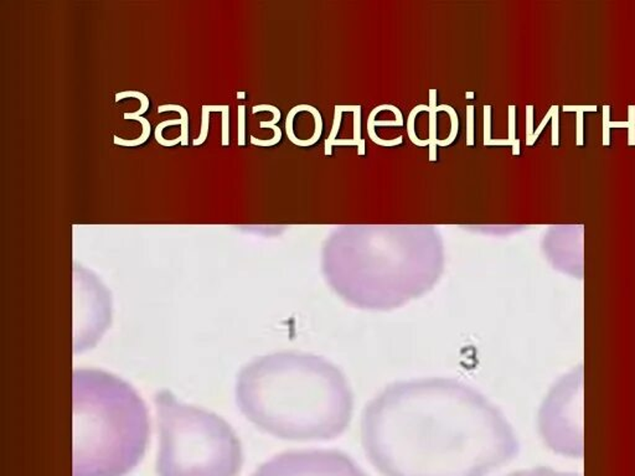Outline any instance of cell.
I'll return each instance as SVG.
<instances>
[{
  "mask_svg": "<svg viewBox=\"0 0 635 476\" xmlns=\"http://www.w3.org/2000/svg\"><path fill=\"white\" fill-rule=\"evenodd\" d=\"M362 440L383 476H487L519 452L498 407L453 378L387 386L367 403Z\"/></svg>",
  "mask_w": 635,
  "mask_h": 476,
  "instance_id": "6da1fadb",
  "label": "cell"
},
{
  "mask_svg": "<svg viewBox=\"0 0 635 476\" xmlns=\"http://www.w3.org/2000/svg\"><path fill=\"white\" fill-rule=\"evenodd\" d=\"M236 401L248 421L276 438L325 442L345 432L354 394L345 375L320 356L285 351L238 373Z\"/></svg>",
  "mask_w": 635,
  "mask_h": 476,
  "instance_id": "7a4b0ae2",
  "label": "cell"
},
{
  "mask_svg": "<svg viewBox=\"0 0 635 476\" xmlns=\"http://www.w3.org/2000/svg\"><path fill=\"white\" fill-rule=\"evenodd\" d=\"M72 405V476H126L138 466L148 444V411L129 383L101 370H75Z\"/></svg>",
  "mask_w": 635,
  "mask_h": 476,
  "instance_id": "3957f363",
  "label": "cell"
},
{
  "mask_svg": "<svg viewBox=\"0 0 635 476\" xmlns=\"http://www.w3.org/2000/svg\"><path fill=\"white\" fill-rule=\"evenodd\" d=\"M159 423V476H237L243 463L240 440L213 412L183 403L169 391L155 394Z\"/></svg>",
  "mask_w": 635,
  "mask_h": 476,
  "instance_id": "277c9868",
  "label": "cell"
},
{
  "mask_svg": "<svg viewBox=\"0 0 635 476\" xmlns=\"http://www.w3.org/2000/svg\"><path fill=\"white\" fill-rule=\"evenodd\" d=\"M436 268V252L429 247H407L375 257L359 245H344L330 261V278L351 305L385 312L423 294Z\"/></svg>",
  "mask_w": 635,
  "mask_h": 476,
  "instance_id": "5b68a950",
  "label": "cell"
},
{
  "mask_svg": "<svg viewBox=\"0 0 635 476\" xmlns=\"http://www.w3.org/2000/svg\"><path fill=\"white\" fill-rule=\"evenodd\" d=\"M251 476H367V474L343 452L308 449L276 455Z\"/></svg>",
  "mask_w": 635,
  "mask_h": 476,
  "instance_id": "8992f818",
  "label": "cell"
},
{
  "mask_svg": "<svg viewBox=\"0 0 635 476\" xmlns=\"http://www.w3.org/2000/svg\"><path fill=\"white\" fill-rule=\"evenodd\" d=\"M629 121L628 122H611L609 121V113H611V107L609 106H603V145L608 147L611 144L609 139V129L611 128H627L629 129V137H628V144L630 147L635 145V106H629Z\"/></svg>",
  "mask_w": 635,
  "mask_h": 476,
  "instance_id": "52a82bcc",
  "label": "cell"
},
{
  "mask_svg": "<svg viewBox=\"0 0 635 476\" xmlns=\"http://www.w3.org/2000/svg\"><path fill=\"white\" fill-rule=\"evenodd\" d=\"M381 110H392L394 115H396V122L400 124V127L404 126V117H402V113L401 110L394 107L392 104H381L378 106L376 108H373V112L369 115V120H367V133H369V137L373 140V143H376L378 145H383V147H394V145H399L404 140V137L396 138V139H380V138L376 136L375 133V117L378 115V112Z\"/></svg>",
  "mask_w": 635,
  "mask_h": 476,
  "instance_id": "ba28073f",
  "label": "cell"
},
{
  "mask_svg": "<svg viewBox=\"0 0 635 476\" xmlns=\"http://www.w3.org/2000/svg\"><path fill=\"white\" fill-rule=\"evenodd\" d=\"M437 89H429V161L437 160Z\"/></svg>",
  "mask_w": 635,
  "mask_h": 476,
  "instance_id": "9c48e42d",
  "label": "cell"
},
{
  "mask_svg": "<svg viewBox=\"0 0 635 476\" xmlns=\"http://www.w3.org/2000/svg\"><path fill=\"white\" fill-rule=\"evenodd\" d=\"M128 97H136V99L141 101V108L137 112L134 113H124V120H134L137 117H142V115H144L147 110L149 108V99L145 94H142V92H136V91H126V92H121V94H115V102H120L122 99H128Z\"/></svg>",
  "mask_w": 635,
  "mask_h": 476,
  "instance_id": "30bf717a",
  "label": "cell"
},
{
  "mask_svg": "<svg viewBox=\"0 0 635 476\" xmlns=\"http://www.w3.org/2000/svg\"><path fill=\"white\" fill-rule=\"evenodd\" d=\"M423 110L429 112L431 108H429V106H426V104H418V106H416V107L411 110L410 115H408V122H407V131H408L410 140H411L413 144L418 145V147H427V145H429V140H428V139L421 140V139L417 138L416 133H415V118H416V115H418L420 112H423Z\"/></svg>",
  "mask_w": 635,
  "mask_h": 476,
  "instance_id": "8fae6325",
  "label": "cell"
},
{
  "mask_svg": "<svg viewBox=\"0 0 635 476\" xmlns=\"http://www.w3.org/2000/svg\"><path fill=\"white\" fill-rule=\"evenodd\" d=\"M439 110H445L448 112L449 117H450V122H452V131H450V134L447 139H442V140H437V145H441V147H448L449 144L455 142V138L458 136V127H459V123H458V115H457V112H455L453 107H450L448 104H441V106H437V112Z\"/></svg>",
  "mask_w": 635,
  "mask_h": 476,
  "instance_id": "7c38bea8",
  "label": "cell"
},
{
  "mask_svg": "<svg viewBox=\"0 0 635 476\" xmlns=\"http://www.w3.org/2000/svg\"><path fill=\"white\" fill-rule=\"evenodd\" d=\"M133 121H138L142 123V136L138 138V139H133V140H128V139H121V138H118L117 137V136H115V137H113L115 144H117V145H123V147H138V145H141V144H143V143L145 142L147 139H149V137H150V123H149V121H147V120H145V118H143V117H137V118H134Z\"/></svg>",
  "mask_w": 635,
  "mask_h": 476,
  "instance_id": "4fadbf2b",
  "label": "cell"
},
{
  "mask_svg": "<svg viewBox=\"0 0 635 476\" xmlns=\"http://www.w3.org/2000/svg\"><path fill=\"white\" fill-rule=\"evenodd\" d=\"M210 112L222 113V145H230V107L229 106H208Z\"/></svg>",
  "mask_w": 635,
  "mask_h": 476,
  "instance_id": "5bb4252c",
  "label": "cell"
},
{
  "mask_svg": "<svg viewBox=\"0 0 635 476\" xmlns=\"http://www.w3.org/2000/svg\"><path fill=\"white\" fill-rule=\"evenodd\" d=\"M341 112H354V137L356 142H362V106H340Z\"/></svg>",
  "mask_w": 635,
  "mask_h": 476,
  "instance_id": "9a60e30c",
  "label": "cell"
},
{
  "mask_svg": "<svg viewBox=\"0 0 635 476\" xmlns=\"http://www.w3.org/2000/svg\"><path fill=\"white\" fill-rule=\"evenodd\" d=\"M303 106V110H308L312 113L313 117H314V121H315V131H314V136H313L311 139H307V147H311L313 144L319 140V138L322 136V131H323V118L322 115L319 113V110L317 108H314L312 106L309 104H301Z\"/></svg>",
  "mask_w": 635,
  "mask_h": 476,
  "instance_id": "2e32d148",
  "label": "cell"
},
{
  "mask_svg": "<svg viewBox=\"0 0 635 476\" xmlns=\"http://www.w3.org/2000/svg\"><path fill=\"white\" fill-rule=\"evenodd\" d=\"M341 115H343V112L340 110V106H335L333 129L330 131V136H329L328 139L325 140V155H331V153H333L331 149H333L334 142L336 140L335 138H336L338 133H339L340 124H341Z\"/></svg>",
  "mask_w": 635,
  "mask_h": 476,
  "instance_id": "e0dca14e",
  "label": "cell"
},
{
  "mask_svg": "<svg viewBox=\"0 0 635 476\" xmlns=\"http://www.w3.org/2000/svg\"><path fill=\"white\" fill-rule=\"evenodd\" d=\"M261 110H269L273 113L274 117L272 121L269 122H261L259 123V127L261 128H271V127L276 126L280 120V112L277 107L274 106H271V104H259V106H255L252 108V113H257V112H261Z\"/></svg>",
  "mask_w": 635,
  "mask_h": 476,
  "instance_id": "ac0fdd59",
  "label": "cell"
},
{
  "mask_svg": "<svg viewBox=\"0 0 635 476\" xmlns=\"http://www.w3.org/2000/svg\"><path fill=\"white\" fill-rule=\"evenodd\" d=\"M237 115H238V118H237V123H238V129H237V134H238V139H237V143L238 145L242 147L245 145L246 143V107L245 106H238L237 108Z\"/></svg>",
  "mask_w": 635,
  "mask_h": 476,
  "instance_id": "d6986e66",
  "label": "cell"
},
{
  "mask_svg": "<svg viewBox=\"0 0 635 476\" xmlns=\"http://www.w3.org/2000/svg\"><path fill=\"white\" fill-rule=\"evenodd\" d=\"M509 139L513 143V155L520 154V140L515 138V106H509Z\"/></svg>",
  "mask_w": 635,
  "mask_h": 476,
  "instance_id": "ffe728a7",
  "label": "cell"
},
{
  "mask_svg": "<svg viewBox=\"0 0 635 476\" xmlns=\"http://www.w3.org/2000/svg\"><path fill=\"white\" fill-rule=\"evenodd\" d=\"M508 476H577L575 474L559 473V471L550 470V469H532V470L518 471Z\"/></svg>",
  "mask_w": 635,
  "mask_h": 476,
  "instance_id": "44dd1931",
  "label": "cell"
},
{
  "mask_svg": "<svg viewBox=\"0 0 635 476\" xmlns=\"http://www.w3.org/2000/svg\"><path fill=\"white\" fill-rule=\"evenodd\" d=\"M210 110H208V106H203V122H201V131H200V136L197 139L194 140V145L197 147V145H201L206 139H208V126H210Z\"/></svg>",
  "mask_w": 635,
  "mask_h": 476,
  "instance_id": "7402d4cb",
  "label": "cell"
},
{
  "mask_svg": "<svg viewBox=\"0 0 635 476\" xmlns=\"http://www.w3.org/2000/svg\"><path fill=\"white\" fill-rule=\"evenodd\" d=\"M466 145H474V107L466 106Z\"/></svg>",
  "mask_w": 635,
  "mask_h": 476,
  "instance_id": "603a6c76",
  "label": "cell"
},
{
  "mask_svg": "<svg viewBox=\"0 0 635 476\" xmlns=\"http://www.w3.org/2000/svg\"><path fill=\"white\" fill-rule=\"evenodd\" d=\"M534 107L532 106H526V145L531 147L534 145L532 138H534Z\"/></svg>",
  "mask_w": 635,
  "mask_h": 476,
  "instance_id": "cb8c5ba5",
  "label": "cell"
},
{
  "mask_svg": "<svg viewBox=\"0 0 635 476\" xmlns=\"http://www.w3.org/2000/svg\"><path fill=\"white\" fill-rule=\"evenodd\" d=\"M274 131V137L272 139H269V140H261V139H257V138L251 137V143L253 145H259V147H272V145H276L277 143H280V139H282V131L280 128H278L277 126L271 127Z\"/></svg>",
  "mask_w": 635,
  "mask_h": 476,
  "instance_id": "d4e9b609",
  "label": "cell"
},
{
  "mask_svg": "<svg viewBox=\"0 0 635 476\" xmlns=\"http://www.w3.org/2000/svg\"><path fill=\"white\" fill-rule=\"evenodd\" d=\"M490 128H492V108H490V106H484V144L492 140Z\"/></svg>",
  "mask_w": 635,
  "mask_h": 476,
  "instance_id": "484cf974",
  "label": "cell"
},
{
  "mask_svg": "<svg viewBox=\"0 0 635 476\" xmlns=\"http://www.w3.org/2000/svg\"><path fill=\"white\" fill-rule=\"evenodd\" d=\"M552 147L559 145V106H552Z\"/></svg>",
  "mask_w": 635,
  "mask_h": 476,
  "instance_id": "4316f807",
  "label": "cell"
},
{
  "mask_svg": "<svg viewBox=\"0 0 635 476\" xmlns=\"http://www.w3.org/2000/svg\"><path fill=\"white\" fill-rule=\"evenodd\" d=\"M576 117H577V126H576L577 136H576V143H577L578 147H580V145H583V112H577V113H576Z\"/></svg>",
  "mask_w": 635,
  "mask_h": 476,
  "instance_id": "83f0119b",
  "label": "cell"
},
{
  "mask_svg": "<svg viewBox=\"0 0 635 476\" xmlns=\"http://www.w3.org/2000/svg\"><path fill=\"white\" fill-rule=\"evenodd\" d=\"M334 145H357L359 147V155L365 154V140L362 139V142H356L354 139H336Z\"/></svg>",
  "mask_w": 635,
  "mask_h": 476,
  "instance_id": "f1b7e54d",
  "label": "cell"
},
{
  "mask_svg": "<svg viewBox=\"0 0 635 476\" xmlns=\"http://www.w3.org/2000/svg\"><path fill=\"white\" fill-rule=\"evenodd\" d=\"M564 112H596L597 106H564Z\"/></svg>",
  "mask_w": 635,
  "mask_h": 476,
  "instance_id": "f546056e",
  "label": "cell"
},
{
  "mask_svg": "<svg viewBox=\"0 0 635 476\" xmlns=\"http://www.w3.org/2000/svg\"><path fill=\"white\" fill-rule=\"evenodd\" d=\"M551 118H552V110H548V115H546V117H545V118H543V120H542V122H541V123H540V126H538V128H537L536 131H535V133H534V138H532V143L536 142L537 138H538V136H540V134H541V131H543V128H545V127L548 126V121H550V120H551Z\"/></svg>",
  "mask_w": 635,
  "mask_h": 476,
  "instance_id": "4dcf8cb0",
  "label": "cell"
},
{
  "mask_svg": "<svg viewBox=\"0 0 635 476\" xmlns=\"http://www.w3.org/2000/svg\"><path fill=\"white\" fill-rule=\"evenodd\" d=\"M484 145H511L513 147V143L510 142L509 139H492Z\"/></svg>",
  "mask_w": 635,
  "mask_h": 476,
  "instance_id": "1f68e13d",
  "label": "cell"
},
{
  "mask_svg": "<svg viewBox=\"0 0 635 476\" xmlns=\"http://www.w3.org/2000/svg\"><path fill=\"white\" fill-rule=\"evenodd\" d=\"M245 97H246V94H245V92H238V94H237V99H245Z\"/></svg>",
  "mask_w": 635,
  "mask_h": 476,
  "instance_id": "d6a6232c",
  "label": "cell"
},
{
  "mask_svg": "<svg viewBox=\"0 0 635 476\" xmlns=\"http://www.w3.org/2000/svg\"><path fill=\"white\" fill-rule=\"evenodd\" d=\"M466 99H471V97L473 99V97H474V94H473V92H466Z\"/></svg>",
  "mask_w": 635,
  "mask_h": 476,
  "instance_id": "836d02e7",
  "label": "cell"
}]
</instances>
